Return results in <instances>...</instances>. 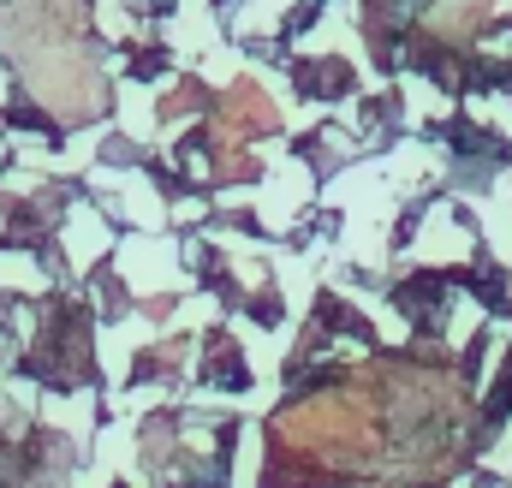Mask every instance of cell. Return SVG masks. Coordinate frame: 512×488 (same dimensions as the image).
Here are the masks:
<instances>
[{
    "label": "cell",
    "mask_w": 512,
    "mask_h": 488,
    "mask_svg": "<svg viewBox=\"0 0 512 488\" xmlns=\"http://www.w3.org/2000/svg\"><path fill=\"white\" fill-rule=\"evenodd\" d=\"M227 114L215 125V137L227 143V137H239V131H268L274 125V108H268V96H256L251 84H239V90H227V102H221Z\"/></svg>",
    "instance_id": "6da1fadb"
},
{
    "label": "cell",
    "mask_w": 512,
    "mask_h": 488,
    "mask_svg": "<svg viewBox=\"0 0 512 488\" xmlns=\"http://www.w3.org/2000/svg\"><path fill=\"white\" fill-rule=\"evenodd\" d=\"M298 84H304L310 96H340V90H352V72H346L340 60H316L310 72H298Z\"/></svg>",
    "instance_id": "7a4b0ae2"
},
{
    "label": "cell",
    "mask_w": 512,
    "mask_h": 488,
    "mask_svg": "<svg viewBox=\"0 0 512 488\" xmlns=\"http://www.w3.org/2000/svg\"><path fill=\"white\" fill-rule=\"evenodd\" d=\"M209 369H215L221 381H233V387L245 381V369H239V358H233V346H227V340H215V358H209Z\"/></svg>",
    "instance_id": "3957f363"
}]
</instances>
